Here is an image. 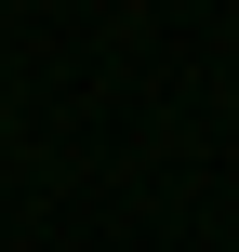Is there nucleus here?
<instances>
[]
</instances>
